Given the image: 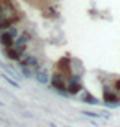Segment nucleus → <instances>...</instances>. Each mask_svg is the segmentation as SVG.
<instances>
[{
  "mask_svg": "<svg viewBox=\"0 0 120 127\" xmlns=\"http://www.w3.org/2000/svg\"><path fill=\"white\" fill-rule=\"evenodd\" d=\"M81 101H84V102H87V104H99V101L94 96H91L89 93H86V91L81 94Z\"/></svg>",
  "mask_w": 120,
  "mask_h": 127,
  "instance_id": "0eeeda50",
  "label": "nucleus"
},
{
  "mask_svg": "<svg viewBox=\"0 0 120 127\" xmlns=\"http://www.w3.org/2000/svg\"><path fill=\"white\" fill-rule=\"evenodd\" d=\"M20 64L22 66H26V68H31L33 71L38 69V61H36V58L35 56H25L20 60Z\"/></svg>",
  "mask_w": 120,
  "mask_h": 127,
  "instance_id": "39448f33",
  "label": "nucleus"
},
{
  "mask_svg": "<svg viewBox=\"0 0 120 127\" xmlns=\"http://www.w3.org/2000/svg\"><path fill=\"white\" fill-rule=\"evenodd\" d=\"M66 81L68 79L63 76V73H54L53 78H51V86H53L54 89H58L61 94H68V93H66Z\"/></svg>",
  "mask_w": 120,
  "mask_h": 127,
  "instance_id": "f03ea898",
  "label": "nucleus"
},
{
  "mask_svg": "<svg viewBox=\"0 0 120 127\" xmlns=\"http://www.w3.org/2000/svg\"><path fill=\"white\" fill-rule=\"evenodd\" d=\"M17 36H18V30L10 27V28H7L5 32L0 33V41H2V45H3L5 48H8V46H13Z\"/></svg>",
  "mask_w": 120,
  "mask_h": 127,
  "instance_id": "f257e3e1",
  "label": "nucleus"
},
{
  "mask_svg": "<svg viewBox=\"0 0 120 127\" xmlns=\"http://www.w3.org/2000/svg\"><path fill=\"white\" fill-rule=\"evenodd\" d=\"M81 91V84H79V78L76 76H69L66 81V93L68 94H77Z\"/></svg>",
  "mask_w": 120,
  "mask_h": 127,
  "instance_id": "7ed1b4c3",
  "label": "nucleus"
},
{
  "mask_svg": "<svg viewBox=\"0 0 120 127\" xmlns=\"http://www.w3.org/2000/svg\"><path fill=\"white\" fill-rule=\"evenodd\" d=\"M82 114H86V116H89V117H102L100 114H96V112H91V111H84Z\"/></svg>",
  "mask_w": 120,
  "mask_h": 127,
  "instance_id": "6e6552de",
  "label": "nucleus"
},
{
  "mask_svg": "<svg viewBox=\"0 0 120 127\" xmlns=\"http://www.w3.org/2000/svg\"><path fill=\"white\" fill-rule=\"evenodd\" d=\"M115 91L120 93V79H117V83H115Z\"/></svg>",
  "mask_w": 120,
  "mask_h": 127,
  "instance_id": "1a4fd4ad",
  "label": "nucleus"
},
{
  "mask_svg": "<svg viewBox=\"0 0 120 127\" xmlns=\"http://www.w3.org/2000/svg\"><path fill=\"white\" fill-rule=\"evenodd\" d=\"M33 76H35V78H36V81H38V83H41V84H46L48 81H49L46 71H36Z\"/></svg>",
  "mask_w": 120,
  "mask_h": 127,
  "instance_id": "423d86ee",
  "label": "nucleus"
},
{
  "mask_svg": "<svg viewBox=\"0 0 120 127\" xmlns=\"http://www.w3.org/2000/svg\"><path fill=\"white\" fill-rule=\"evenodd\" d=\"M3 53H5V56H8L10 60H13V61H20V60L23 58V51H20L18 48H15V46L5 48Z\"/></svg>",
  "mask_w": 120,
  "mask_h": 127,
  "instance_id": "20e7f679",
  "label": "nucleus"
}]
</instances>
